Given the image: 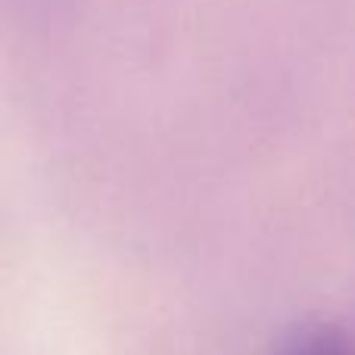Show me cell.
Returning a JSON list of instances; mask_svg holds the SVG:
<instances>
[{
	"instance_id": "obj_1",
	"label": "cell",
	"mask_w": 355,
	"mask_h": 355,
	"mask_svg": "<svg viewBox=\"0 0 355 355\" xmlns=\"http://www.w3.org/2000/svg\"><path fill=\"white\" fill-rule=\"evenodd\" d=\"M287 355H349L343 346V340L331 331H315L309 337H302Z\"/></svg>"
}]
</instances>
